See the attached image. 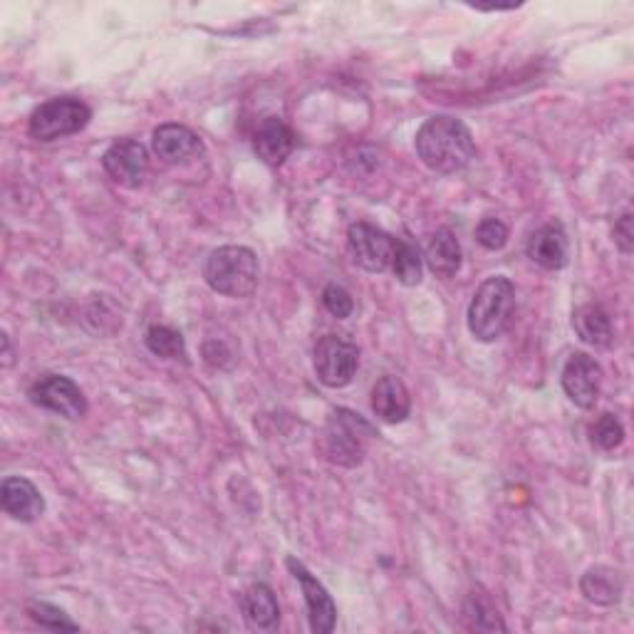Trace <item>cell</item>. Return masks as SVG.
I'll return each mask as SVG.
<instances>
[{
    "instance_id": "obj_1",
    "label": "cell",
    "mask_w": 634,
    "mask_h": 634,
    "mask_svg": "<svg viewBox=\"0 0 634 634\" xmlns=\"http://www.w3.org/2000/svg\"><path fill=\"white\" fill-rule=\"evenodd\" d=\"M416 154L436 174H456L476 157V142L469 127L456 117L439 114L416 132Z\"/></svg>"
},
{
    "instance_id": "obj_2",
    "label": "cell",
    "mask_w": 634,
    "mask_h": 634,
    "mask_svg": "<svg viewBox=\"0 0 634 634\" xmlns=\"http://www.w3.org/2000/svg\"><path fill=\"white\" fill-rule=\"evenodd\" d=\"M515 313V285L506 275L483 281L469 305V330L481 342H496L511 328Z\"/></svg>"
},
{
    "instance_id": "obj_3",
    "label": "cell",
    "mask_w": 634,
    "mask_h": 634,
    "mask_svg": "<svg viewBox=\"0 0 634 634\" xmlns=\"http://www.w3.org/2000/svg\"><path fill=\"white\" fill-rule=\"evenodd\" d=\"M211 290L225 298H249L258 288V255L245 245H223L203 265Z\"/></svg>"
},
{
    "instance_id": "obj_4",
    "label": "cell",
    "mask_w": 634,
    "mask_h": 634,
    "mask_svg": "<svg viewBox=\"0 0 634 634\" xmlns=\"http://www.w3.org/2000/svg\"><path fill=\"white\" fill-rule=\"evenodd\" d=\"M374 436V429L360 414L350 410L332 412L330 422L322 432L320 451L322 456L338 466H360L368 451V442Z\"/></svg>"
},
{
    "instance_id": "obj_5",
    "label": "cell",
    "mask_w": 634,
    "mask_h": 634,
    "mask_svg": "<svg viewBox=\"0 0 634 634\" xmlns=\"http://www.w3.org/2000/svg\"><path fill=\"white\" fill-rule=\"evenodd\" d=\"M92 120V110L74 97H58V100L42 102L30 114L28 132L38 142H56V139L82 132Z\"/></svg>"
},
{
    "instance_id": "obj_6",
    "label": "cell",
    "mask_w": 634,
    "mask_h": 634,
    "mask_svg": "<svg viewBox=\"0 0 634 634\" xmlns=\"http://www.w3.org/2000/svg\"><path fill=\"white\" fill-rule=\"evenodd\" d=\"M313 362L318 380L325 386H332V390H340V386H348L354 380V374H358L360 352L345 340L325 335L315 345Z\"/></svg>"
},
{
    "instance_id": "obj_7",
    "label": "cell",
    "mask_w": 634,
    "mask_h": 634,
    "mask_svg": "<svg viewBox=\"0 0 634 634\" xmlns=\"http://www.w3.org/2000/svg\"><path fill=\"white\" fill-rule=\"evenodd\" d=\"M32 404L42 406V410L56 412L70 422H78L88 414V400L84 392L64 374H42V378L30 386Z\"/></svg>"
},
{
    "instance_id": "obj_8",
    "label": "cell",
    "mask_w": 634,
    "mask_h": 634,
    "mask_svg": "<svg viewBox=\"0 0 634 634\" xmlns=\"http://www.w3.org/2000/svg\"><path fill=\"white\" fill-rule=\"evenodd\" d=\"M348 239L354 263L364 268V271L382 273L386 268H392L396 241L390 233H384L372 223H352Z\"/></svg>"
},
{
    "instance_id": "obj_9",
    "label": "cell",
    "mask_w": 634,
    "mask_h": 634,
    "mask_svg": "<svg viewBox=\"0 0 634 634\" xmlns=\"http://www.w3.org/2000/svg\"><path fill=\"white\" fill-rule=\"evenodd\" d=\"M102 167L114 184L124 189H139L149 171V154L137 139H120L102 157Z\"/></svg>"
},
{
    "instance_id": "obj_10",
    "label": "cell",
    "mask_w": 634,
    "mask_h": 634,
    "mask_svg": "<svg viewBox=\"0 0 634 634\" xmlns=\"http://www.w3.org/2000/svg\"><path fill=\"white\" fill-rule=\"evenodd\" d=\"M563 390L580 410H593L600 400V384H603V370L600 364L585 352H575L571 360L565 362L561 374Z\"/></svg>"
},
{
    "instance_id": "obj_11",
    "label": "cell",
    "mask_w": 634,
    "mask_h": 634,
    "mask_svg": "<svg viewBox=\"0 0 634 634\" xmlns=\"http://www.w3.org/2000/svg\"><path fill=\"white\" fill-rule=\"evenodd\" d=\"M288 571L293 573V577L300 583V590H303L305 595L310 630L315 634H330L335 630L338 607L332 603L325 585H322L318 577H313V573H310L303 563H298L295 557H288Z\"/></svg>"
},
{
    "instance_id": "obj_12",
    "label": "cell",
    "mask_w": 634,
    "mask_h": 634,
    "mask_svg": "<svg viewBox=\"0 0 634 634\" xmlns=\"http://www.w3.org/2000/svg\"><path fill=\"white\" fill-rule=\"evenodd\" d=\"M0 503L3 511L20 523H32L46 513V499L36 489V483L23 476H10L0 486Z\"/></svg>"
},
{
    "instance_id": "obj_13",
    "label": "cell",
    "mask_w": 634,
    "mask_h": 634,
    "mask_svg": "<svg viewBox=\"0 0 634 634\" xmlns=\"http://www.w3.org/2000/svg\"><path fill=\"white\" fill-rule=\"evenodd\" d=\"M525 253H529L531 261L535 265L545 268V271H561L567 265V235L563 223H545L539 231L531 233L529 245H525Z\"/></svg>"
},
{
    "instance_id": "obj_14",
    "label": "cell",
    "mask_w": 634,
    "mask_h": 634,
    "mask_svg": "<svg viewBox=\"0 0 634 634\" xmlns=\"http://www.w3.org/2000/svg\"><path fill=\"white\" fill-rule=\"evenodd\" d=\"M412 410V396L404 382L394 374L384 378L372 386V412L384 424H402Z\"/></svg>"
},
{
    "instance_id": "obj_15",
    "label": "cell",
    "mask_w": 634,
    "mask_h": 634,
    "mask_svg": "<svg viewBox=\"0 0 634 634\" xmlns=\"http://www.w3.org/2000/svg\"><path fill=\"white\" fill-rule=\"evenodd\" d=\"M293 147H295V137L283 120H278V117H265V120L258 124L253 134V149L258 159H263L268 167H281L290 157V152H293Z\"/></svg>"
},
{
    "instance_id": "obj_16",
    "label": "cell",
    "mask_w": 634,
    "mask_h": 634,
    "mask_svg": "<svg viewBox=\"0 0 634 634\" xmlns=\"http://www.w3.org/2000/svg\"><path fill=\"white\" fill-rule=\"evenodd\" d=\"M152 149L164 164H179L201 152V139L184 124H161L154 129Z\"/></svg>"
},
{
    "instance_id": "obj_17",
    "label": "cell",
    "mask_w": 634,
    "mask_h": 634,
    "mask_svg": "<svg viewBox=\"0 0 634 634\" xmlns=\"http://www.w3.org/2000/svg\"><path fill=\"white\" fill-rule=\"evenodd\" d=\"M241 612L251 630L271 632L278 627V622H281V607H278L275 593L265 583H253L251 587L243 590Z\"/></svg>"
},
{
    "instance_id": "obj_18",
    "label": "cell",
    "mask_w": 634,
    "mask_h": 634,
    "mask_svg": "<svg viewBox=\"0 0 634 634\" xmlns=\"http://www.w3.org/2000/svg\"><path fill=\"white\" fill-rule=\"evenodd\" d=\"M580 590H583L587 603L612 607L620 603L622 593H625V577L607 565H595L580 580Z\"/></svg>"
},
{
    "instance_id": "obj_19",
    "label": "cell",
    "mask_w": 634,
    "mask_h": 634,
    "mask_svg": "<svg viewBox=\"0 0 634 634\" xmlns=\"http://www.w3.org/2000/svg\"><path fill=\"white\" fill-rule=\"evenodd\" d=\"M573 328L577 332V338L585 342V345L593 348H610L612 340H615V332H612L610 315L600 305H580L573 315Z\"/></svg>"
},
{
    "instance_id": "obj_20",
    "label": "cell",
    "mask_w": 634,
    "mask_h": 634,
    "mask_svg": "<svg viewBox=\"0 0 634 634\" xmlns=\"http://www.w3.org/2000/svg\"><path fill=\"white\" fill-rule=\"evenodd\" d=\"M426 263L439 278H454L461 268V245L454 231L439 229L426 245Z\"/></svg>"
},
{
    "instance_id": "obj_21",
    "label": "cell",
    "mask_w": 634,
    "mask_h": 634,
    "mask_svg": "<svg viewBox=\"0 0 634 634\" xmlns=\"http://www.w3.org/2000/svg\"><path fill=\"white\" fill-rule=\"evenodd\" d=\"M147 348L161 360H187V345L181 332L167 325H152L147 330Z\"/></svg>"
},
{
    "instance_id": "obj_22",
    "label": "cell",
    "mask_w": 634,
    "mask_h": 634,
    "mask_svg": "<svg viewBox=\"0 0 634 634\" xmlns=\"http://www.w3.org/2000/svg\"><path fill=\"white\" fill-rule=\"evenodd\" d=\"M392 271L396 275V281L402 285L412 288L422 283V255L414 249L412 243L406 241H396V249H394V258H392Z\"/></svg>"
},
{
    "instance_id": "obj_23",
    "label": "cell",
    "mask_w": 634,
    "mask_h": 634,
    "mask_svg": "<svg viewBox=\"0 0 634 634\" xmlns=\"http://www.w3.org/2000/svg\"><path fill=\"white\" fill-rule=\"evenodd\" d=\"M464 617L469 622V627L476 632H496V630L506 632V625H503L499 612L493 610V605L483 595H476V593L469 595L466 605H464Z\"/></svg>"
},
{
    "instance_id": "obj_24",
    "label": "cell",
    "mask_w": 634,
    "mask_h": 634,
    "mask_svg": "<svg viewBox=\"0 0 634 634\" xmlns=\"http://www.w3.org/2000/svg\"><path fill=\"white\" fill-rule=\"evenodd\" d=\"M590 442L600 451H615L625 442V426L615 414H600L597 422L590 426Z\"/></svg>"
},
{
    "instance_id": "obj_25",
    "label": "cell",
    "mask_w": 634,
    "mask_h": 634,
    "mask_svg": "<svg viewBox=\"0 0 634 634\" xmlns=\"http://www.w3.org/2000/svg\"><path fill=\"white\" fill-rule=\"evenodd\" d=\"M28 615L32 622H38L40 627L52 630V632H60V630H68V632H78L80 625L78 622H72L64 612L56 605L50 603H28Z\"/></svg>"
},
{
    "instance_id": "obj_26",
    "label": "cell",
    "mask_w": 634,
    "mask_h": 634,
    "mask_svg": "<svg viewBox=\"0 0 634 634\" xmlns=\"http://www.w3.org/2000/svg\"><path fill=\"white\" fill-rule=\"evenodd\" d=\"M322 305H325V310L332 318L345 320L352 315L354 300L345 288L338 285V283H330L325 290H322Z\"/></svg>"
},
{
    "instance_id": "obj_27",
    "label": "cell",
    "mask_w": 634,
    "mask_h": 634,
    "mask_svg": "<svg viewBox=\"0 0 634 634\" xmlns=\"http://www.w3.org/2000/svg\"><path fill=\"white\" fill-rule=\"evenodd\" d=\"M476 241L486 251H501L509 243V225L501 219H483L476 229Z\"/></svg>"
},
{
    "instance_id": "obj_28",
    "label": "cell",
    "mask_w": 634,
    "mask_h": 634,
    "mask_svg": "<svg viewBox=\"0 0 634 634\" xmlns=\"http://www.w3.org/2000/svg\"><path fill=\"white\" fill-rule=\"evenodd\" d=\"M615 243H617V249L630 255L632 249H634V231H632V213H622L620 221L615 223Z\"/></svg>"
}]
</instances>
